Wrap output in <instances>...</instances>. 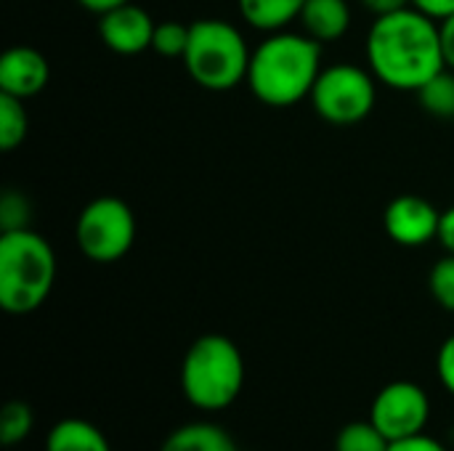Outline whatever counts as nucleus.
I'll use <instances>...</instances> for the list:
<instances>
[{"label": "nucleus", "mask_w": 454, "mask_h": 451, "mask_svg": "<svg viewBox=\"0 0 454 451\" xmlns=\"http://www.w3.org/2000/svg\"><path fill=\"white\" fill-rule=\"evenodd\" d=\"M367 64L378 82L415 93L447 66L439 21L412 5L375 16L367 35Z\"/></svg>", "instance_id": "obj_1"}, {"label": "nucleus", "mask_w": 454, "mask_h": 451, "mask_svg": "<svg viewBox=\"0 0 454 451\" xmlns=\"http://www.w3.org/2000/svg\"><path fill=\"white\" fill-rule=\"evenodd\" d=\"M322 72V43L306 32H269V37L255 45L247 69L250 93L274 109L306 101Z\"/></svg>", "instance_id": "obj_2"}, {"label": "nucleus", "mask_w": 454, "mask_h": 451, "mask_svg": "<svg viewBox=\"0 0 454 451\" xmlns=\"http://www.w3.org/2000/svg\"><path fill=\"white\" fill-rule=\"evenodd\" d=\"M56 282V253L51 242L32 231H3L0 237V306L11 316L37 311Z\"/></svg>", "instance_id": "obj_3"}, {"label": "nucleus", "mask_w": 454, "mask_h": 451, "mask_svg": "<svg viewBox=\"0 0 454 451\" xmlns=\"http://www.w3.org/2000/svg\"><path fill=\"white\" fill-rule=\"evenodd\" d=\"M245 385V359L239 346L221 335H200L181 362V393L200 412L231 407Z\"/></svg>", "instance_id": "obj_4"}, {"label": "nucleus", "mask_w": 454, "mask_h": 451, "mask_svg": "<svg viewBox=\"0 0 454 451\" xmlns=\"http://www.w3.org/2000/svg\"><path fill=\"white\" fill-rule=\"evenodd\" d=\"M253 51L245 35L226 19H197L184 53L186 74L205 90L226 93L247 80Z\"/></svg>", "instance_id": "obj_5"}, {"label": "nucleus", "mask_w": 454, "mask_h": 451, "mask_svg": "<svg viewBox=\"0 0 454 451\" xmlns=\"http://www.w3.org/2000/svg\"><path fill=\"white\" fill-rule=\"evenodd\" d=\"M314 112L330 125H356L367 120L378 101V77L356 64L322 66L309 96Z\"/></svg>", "instance_id": "obj_6"}, {"label": "nucleus", "mask_w": 454, "mask_h": 451, "mask_svg": "<svg viewBox=\"0 0 454 451\" xmlns=\"http://www.w3.org/2000/svg\"><path fill=\"white\" fill-rule=\"evenodd\" d=\"M74 242L93 263L122 260L136 242V215L130 205L112 194L90 199L77 215Z\"/></svg>", "instance_id": "obj_7"}, {"label": "nucleus", "mask_w": 454, "mask_h": 451, "mask_svg": "<svg viewBox=\"0 0 454 451\" xmlns=\"http://www.w3.org/2000/svg\"><path fill=\"white\" fill-rule=\"evenodd\" d=\"M370 420L388 441H402L426 433V425L431 420V399L418 383L410 380L388 383L372 399Z\"/></svg>", "instance_id": "obj_8"}, {"label": "nucleus", "mask_w": 454, "mask_h": 451, "mask_svg": "<svg viewBox=\"0 0 454 451\" xmlns=\"http://www.w3.org/2000/svg\"><path fill=\"white\" fill-rule=\"evenodd\" d=\"M442 213L418 194H399L383 213V229L399 247H423L439 239Z\"/></svg>", "instance_id": "obj_9"}, {"label": "nucleus", "mask_w": 454, "mask_h": 451, "mask_svg": "<svg viewBox=\"0 0 454 451\" xmlns=\"http://www.w3.org/2000/svg\"><path fill=\"white\" fill-rule=\"evenodd\" d=\"M157 21L149 16L146 8L130 3H122L106 13L98 16V37L101 43L120 56H138L152 48Z\"/></svg>", "instance_id": "obj_10"}, {"label": "nucleus", "mask_w": 454, "mask_h": 451, "mask_svg": "<svg viewBox=\"0 0 454 451\" xmlns=\"http://www.w3.org/2000/svg\"><path fill=\"white\" fill-rule=\"evenodd\" d=\"M51 80L48 58L32 45H13L0 56V93L13 98H35Z\"/></svg>", "instance_id": "obj_11"}, {"label": "nucleus", "mask_w": 454, "mask_h": 451, "mask_svg": "<svg viewBox=\"0 0 454 451\" xmlns=\"http://www.w3.org/2000/svg\"><path fill=\"white\" fill-rule=\"evenodd\" d=\"M301 32L317 43H335L351 29V5L346 0H306L301 8Z\"/></svg>", "instance_id": "obj_12"}, {"label": "nucleus", "mask_w": 454, "mask_h": 451, "mask_svg": "<svg viewBox=\"0 0 454 451\" xmlns=\"http://www.w3.org/2000/svg\"><path fill=\"white\" fill-rule=\"evenodd\" d=\"M45 451H112V447L93 423L82 417H64L48 431Z\"/></svg>", "instance_id": "obj_13"}, {"label": "nucleus", "mask_w": 454, "mask_h": 451, "mask_svg": "<svg viewBox=\"0 0 454 451\" xmlns=\"http://www.w3.org/2000/svg\"><path fill=\"white\" fill-rule=\"evenodd\" d=\"M160 451H239L234 439L215 423H189L168 433Z\"/></svg>", "instance_id": "obj_14"}, {"label": "nucleus", "mask_w": 454, "mask_h": 451, "mask_svg": "<svg viewBox=\"0 0 454 451\" xmlns=\"http://www.w3.org/2000/svg\"><path fill=\"white\" fill-rule=\"evenodd\" d=\"M306 0H237L242 19L261 32H279L298 21Z\"/></svg>", "instance_id": "obj_15"}, {"label": "nucleus", "mask_w": 454, "mask_h": 451, "mask_svg": "<svg viewBox=\"0 0 454 451\" xmlns=\"http://www.w3.org/2000/svg\"><path fill=\"white\" fill-rule=\"evenodd\" d=\"M426 114L439 120H454V69L444 66L423 88L415 90Z\"/></svg>", "instance_id": "obj_16"}, {"label": "nucleus", "mask_w": 454, "mask_h": 451, "mask_svg": "<svg viewBox=\"0 0 454 451\" xmlns=\"http://www.w3.org/2000/svg\"><path fill=\"white\" fill-rule=\"evenodd\" d=\"M29 133V117L21 98L0 93V149L8 154L24 144Z\"/></svg>", "instance_id": "obj_17"}, {"label": "nucleus", "mask_w": 454, "mask_h": 451, "mask_svg": "<svg viewBox=\"0 0 454 451\" xmlns=\"http://www.w3.org/2000/svg\"><path fill=\"white\" fill-rule=\"evenodd\" d=\"M391 441L378 431L372 420L348 423L335 436V451H388Z\"/></svg>", "instance_id": "obj_18"}, {"label": "nucleus", "mask_w": 454, "mask_h": 451, "mask_svg": "<svg viewBox=\"0 0 454 451\" xmlns=\"http://www.w3.org/2000/svg\"><path fill=\"white\" fill-rule=\"evenodd\" d=\"M32 428H35V415H32L27 401L13 399V401H8L3 407V417H0V441H3V447L21 444L32 433Z\"/></svg>", "instance_id": "obj_19"}, {"label": "nucleus", "mask_w": 454, "mask_h": 451, "mask_svg": "<svg viewBox=\"0 0 454 451\" xmlns=\"http://www.w3.org/2000/svg\"><path fill=\"white\" fill-rule=\"evenodd\" d=\"M189 29L192 24L184 21H157L154 37H152V51L165 56V58H184L186 45H189Z\"/></svg>", "instance_id": "obj_20"}, {"label": "nucleus", "mask_w": 454, "mask_h": 451, "mask_svg": "<svg viewBox=\"0 0 454 451\" xmlns=\"http://www.w3.org/2000/svg\"><path fill=\"white\" fill-rule=\"evenodd\" d=\"M428 290L444 311L454 314V255L447 253V258L434 263L428 276Z\"/></svg>", "instance_id": "obj_21"}, {"label": "nucleus", "mask_w": 454, "mask_h": 451, "mask_svg": "<svg viewBox=\"0 0 454 451\" xmlns=\"http://www.w3.org/2000/svg\"><path fill=\"white\" fill-rule=\"evenodd\" d=\"M32 221V205L21 191H5L0 199V229L3 231H19L29 229Z\"/></svg>", "instance_id": "obj_22"}, {"label": "nucleus", "mask_w": 454, "mask_h": 451, "mask_svg": "<svg viewBox=\"0 0 454 451\" xmlns=\"http://www.w3.org/2000/svg\"><path fill=\"white\" fill-rule=\"evenodd\" d=\"M436 375H439V383L450 391L454 396V335L447 338L439 348V356H436Z\"/></svg>", "instance_id": "obj_23"}, {"label": "nucleus", "mask_w": 454, "mask_h": 451, "mask_svg": "<svg viewBox=\"0 0 454 451\" xmlns=\"http://www.w3.org/2000/svg\"><path fill=\"white\" fill-rule=\"evenodd\" d=\"M388 451H450L442 441L426 436V433H418V436H410V439H402V441H391V449Z\"/></svg>", "instance_id": "obj_24"}, {"label": "nucleus", "mask_w": 454, "mask_h": 451, "mask_svg": "<svg viewBox=\"0 0 454 451\" xmlns=\"http://www.w3.org/2000/svg\"><path fill=\"white\" fill-rule=\"evenodd\" d=\"M412 8L423 11L426 16L436 19V21H444L447 16L454 13V0H410Z\"/></svg>", "instance_id": "obj_25"}, {"label": "nucleus", "mask_w": 454, "mask_h": 451, "mask_svg": "<svg viewBox=\"0 0 454 451\" xmlns=\"http://www.w3.org/2000/svg\"><path fill=\"white\" fill-rule=\"evenodd\" d=\"M362 5L370 13H375V16H388V13H396V11L410 8L412 3L410 0H362Z\"/></svg>", "instance_id": "obj_26"}, {"label": "nucleus", "mask_w": 454, "mask_h": 451, "mask_svg": "<svg viewBox=\"0 0 454 451\" xmlns=\"http://www.w3.org/2000/svg\"><path fill=\"white\" fill-rule=\"evenodd\" d=\"M450 255H454V207L442 213V226H439V239H436Z\"/></svg>", "instance_id": "obj_27"}, {"label": "nucleus", "mask_w": 454, "mask_h": 451, "mask_svg": "<svg viewBox=\"0 0 454 451\" xmlns=\"http://www.w3.org/2000/svg\"><path fill=\"white\" fill-rule=\"evenodd\" d=\"M442 27V48H444V61L447 66L454 69V13L447 16L444 21H439Z\"/></svg>", "instance_id": "obj_28"}, {"label": "nucleus", "mask_w": 454, "mask_h": 451, "mask_svg": "<svg viewBox=\"0 0 454 451\" xmlns=\"http://www.w3.org/2000/svg\"><path fill=\"white\" fill-rule=\"evenodd\" d=\"M77 3H80L85 11L101 16V13H106V11H112V8H117V5H122V3H130V0H77Z\"/></svg>", "instance_id": "obj_29"}]
</instances>
